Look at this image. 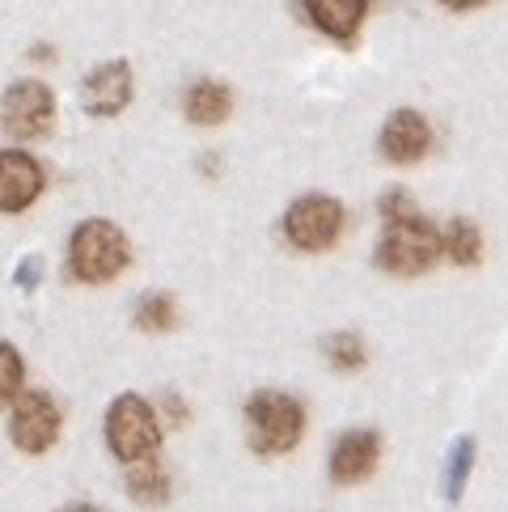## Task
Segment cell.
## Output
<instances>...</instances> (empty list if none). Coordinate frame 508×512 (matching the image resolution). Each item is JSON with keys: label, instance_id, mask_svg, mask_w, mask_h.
<instances>
[{"label": "cell", "instance_id": "cell-1", "mask_svg": "<svg viewBox=\"0 0 508 512\" xmlns=\"http://www.w3.org/2000/svg\"><path fill=\"white\" fill-rule=\"evenodd\" d=\"M381 221H386V237H381L377 263L390 276H424L441 259V233L407 191H390L381 199Z\"/></svg>", "mask_w": 508, "mask_h": 512}, {"label": "cell", "instance_id": "cell-3", "mask_svg": "<svg viewBox=\"0 0 508 512\" xmlns=\"http://www.w3.org/2000/svg\"><path fill=\"white\" fill-rule=\"evenodd\" d=\"M305 436V407L284 390H259L246 402V441L259 457L293 453Z\"/></svg>", "mask_w": 508, "mask_h": 512}, {"label": "cell", "instance_id": "cell-12", "mask_svg": "<svg viewBox=\"0 0 508 512\" xmlns=\"http://www.w3.org/2000/svg\"><path fill=\"white\" fill-rule=\"evenodd\" d=\"M305 13L310 22L335 43H352L360 26H365V13H369V0H305Z\"/></svg>", "mask_w": 508, "mask_h": 512}, {"label": "cell", "instance_id": "cell-5", "mask_svg": "<svg viewBox=\"0 0 508 512\" xmlns=\"http://www.w3.org/2000/svg\"><path fill=\"white\" fill-rule=\"evenodd\" d=\"M60 428H64V411L47 390H22L13 398L9 436H13V445L22 453H30V457L47 453L51 445L60 441Z\"/></svg>", "mask_w": 508, "mask_h": 512}, {"label": "cell", "instance_id": "cell-4", "mask_svg": "<svg viewBox=\"0 0 508 512\" xmlns=\"http://www.w3.org/2000/svg\"><path fill=\"white\" fill-rule=\"evenodd\" d=\"M106 445L123 466L157 457L161 449V419L140 394H119L106 411Z\"/></svg>", "mask_w": 508, "mask_h": 512}, {"label": "cell", "instance_id": "cell-9", "mask_svg": "<svg viewBox=\"0 0 508 512\" xmlns=\"http://www.w3.org/2000/svg\"><path fill=\"white\" fill-rule=\"evenodd\" d=\"M43 166L26 149H0V212L17 216L43 195Z\"/></svg>", "mask_w": 508, "mask_h": 512}, {"label": "cell", "instance_id": "cell-10", "mask_svg": "<svg viewBox=\"0 0 508 512\" xmlns=\"http://www.w3.org/2000/svg\"><path fill=\"white\" fill-rule=\"evenodd\" d=\"M381 462V441H377V432L369 428H352V432H343L335 449H331V479L339 487H352V483H365L369 474L377 470Z\"/></svg>", "mask_w": 508, "mask_h": 512}, {"label": "cell", "instance_id": "cell-15", "mask_svg": "<svg viewBox=\"0 0 508 512\" xmlns=\"http://www.w3.org/2000/svg\"><path fill=\"white\" fill-rule=\"evenodd\" d=\"M441 254L449 263H458V267H470V263H479V254H483V237L479 229L470 225V221H449L445 233H441Z\"/></svg>", "mask_w": 508, "mask_h": 512}, {"label": "cell", "instance_id": "cell-8", "mask_svg": "<svg viewBox=\"0 0 508 512\" xmlns=\"http://www.w3.org/2000/svg\"><path fill=\"white\" fill-rule=\"evenodd\" d=\"M132 64L127 60H106L81 81V106L94 119H115L132 102Z\"/></svg>", "mask_w": 508, "mask_h": 512}, {"label": "cell", "instance_id": "cell-22", "mask_svg": "<svg viewBox=\"0 0 508 512\" xmlns=\"http://www.w3.org/2000/svg\"><path fill=\"white\" fill-rule=\"evenodd\" d=\"M56 512H102V508H94V504H64V508H56Z\"/></svg>", "mask_w": 508, "mask_h": 512}, {"label": "cell", "instance_id": "cell-17", "mask_svg": "<svg viewBox=\"0 0 508 512\" xmlns=\"http://www.w3.org/2000/svg\"><path fill=\"white\" fill-rule=\"evenodd\" d=\"M26 390V360L13 343L0 339V411L13 407V398Z\"/></svg>", "mask_w": 508, "mask_h": 512}, {"label": "cell", "instance_id": "cell-6", "mask_svg": "<svg viewBox=\"0 0 508 512\" xmlns=\"http://www.w3.org/2000/svg\"><path fill=\"white\" fill-rule=\"evenodd\" d=\"M0 127L13 140H43L56 127V94L43 81H13L0 94Z\"/></svg>", "mask_w": 508, "mask_h": 512}, {"label": "cell", "instance_id": "cell-21", "mask_svg": "<svg viewBox=\"0 0 508 512\" xmlns=\"http://www.w3.org/2000/svg\"><path fill=\"white\" fill-rule=\"evenodd\" d=\"M445 9H453V13H466V9H479L483 0H441Z\"/></svg>", "mask_w": 508, "mask_h": 512}, {"label": "cell", "instance_id": "cell-2", "mask_svg": "<svg viewBox=\"0 0 508 512\" xmlns=\"http://www.w3.org/2000/svg\"><path fill=\"white\" fill-rule=\"evenodd\" d=\"M132 263V242L111 221H85L68 237V276L77 284H111Z\"/></svg>", "mask_w": 508, "mask_h": 512}, {"label": "cell", "instance_id": "cell-16", "mask_svg": "<svg viewBox=\"0 0 508 512\" xmlns=\"http://www.w3.org/2000/svg\"><path fill=\"white\" fill-rule=\"evenodd\" d=\"M136 326L149 335H166L178 326V305L170 292H149V297L136 301Z\"/></svg>", "mask_w": 508, "mask_h": 512}, {"label": "cell", "instance_id": "cell-18", "mask_svg": "<svg viewBox=\"0 0 508 512\" xmlns=\"http://www.w3.org/2000/svg\"><path fill=\"white\" fill-rule=\"evenodd\" d=\"M326 347V364L331 369H339V373H356V369H365V343H360V335H352V331H339V335H331L322 343Z\"/></svg>", "mask_w": 508, "mask_h": 512}, {"label": "cell", "instance_id": "cell-20", "mask_svg": "<svg viewBox=\"0 0 508 512\" xmlns=\"http://www.w3.org/2000/svg\"><path fill=\"white\" fill-rule=\"evenodd\" d=\"M43 267H47L43 254H26V259L13 267V284L22 288V292H34V288L43 284Z\"/></svg>", "mask_w": 508, "mask_h": 512}, {"label": "cell", "instance_id": "cell-19", "mask_svg": "<svg viewBox=\"0 0 508 512\" xmlns=\"http://www.w3.org/2000/svg\"><path fill=\"white\" fill-rule=\"evenodd\" d=\"M470 466H475V441H466V436H462V441L449 449V462H445V496L449 500L462 496Z\"/></svg>", "mask_w": 508, "mask_h": 512}, {"label": "cell", "instance_id": "cell-14", "mask_svg": "<svg viewBox=\"0 0 508 512\" xmlns=\"http://www.w3.org/2000/svg\"><path fill=\"white\" fill-rule=\"evenodd\" d=\"M127 496L144 508H161L170 500V474L157 457H144V462L127 466Z\"/></svg>", "mask_w": 508, "mask_h": 512}, {"label": "cell", "instance_id": "cell-13", "mask_svg": "<svg viewBox=\"0 0 508 512\" xmlns=\"http://www.w3.org/2000/svg\"><path fill=\"white\" fill-rule=\"evenodd\" d=\"M233 111V89L225 81H195L183 98V115L195 123V127H216L225 123Z\"/></svg>", "mask_w": 508, "mask_h": 512}, {"label": "cell", "instance_id": "cell-11", "mask_svg": "<svg viewBox=\"0 0 508 512\" xmlns=\"http://www.w3.org/2000/svg\"><path fill=\"white\" fill-rule=\"evenodd\" d=\"M432 149V127L420 111H394L381 127V157L394 166H415Z\"/></svg>", "mask_w": 508, "mask_h": 512}, {"label": "cell", "instance_id": "cell-7", "mask_svg": "<svg viewBox=\"0 0 508 512\" xmlns=\"http://www.w3.org/2000/svg\"><path fill=\"white\" fill-rule=\"evenodd\" d=\"M343 233V204L331 195H305L284 212V237L305 254H322Z\"/></svg>", "mask_w": 508, "mask_h": 512}]
</instances>
